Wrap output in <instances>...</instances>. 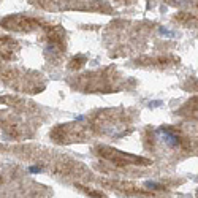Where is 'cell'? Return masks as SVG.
<instances>
[{"label":"cell","instance_id":"1","mask_svg":"<svg viewBox=\"0 0 198 198\" xmlns=\"http://www.w3.org/2000/svg\"><path fill=\"white\" fill-rule=\"evenodd\" d=\"M158 135H160L162 139H163L166 144H170V146H177V143H179L177 136L173 133L171 130H168V129H160V130H158Z\"/></svg>","mask_w":198,"mask_h":198},{"label":"cell","instance_id":"2","mask_svg":"<svg viewBox=\"0 0 198 198\" xmlns=\"http://www.w3.org/2000/svg\"><path fill=\"white\" fill-rule=\"evenodd\" d=\"M146 187H149V189H163L160 184H157V182H146Z\"/></svg>","mask_w":198,"mask_h":198},{"label":"cell","instance_id":"3","mask_svg":"<svg viewBox=\"0 0 198 198\" xmlns=\"http://www.w3.org/2000/svg\"><path fill=\"white\" fill-rule=\"evenodd\" d=\"M29 171H30V173H41V168H37V166H30Z\"/></svg>","mask_w":198,"mask_h":198}]
</instances>
